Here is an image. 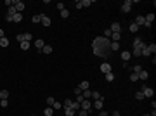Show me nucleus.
Instances as JSON below:
<instances>
[{
    "instance_id": "obj_25",
    "label": "nucleus",
    "mask_w": 156,
    "mask_h": 116,
    "mask_svg": "<svg viewBox=\"0 0 156 116\" xmlns=\"http://www.w3.org/2000/svg\"><path fill=\"white\" fill-rule=\"evenodd\" d=\"M69 107H71L73 111H78V109H80V102H73V101H71V104H69Z\"/></svg>"
},
{
    "instance_id": "obj_6",
    "label": "nucleus",
    "mask_w": 156,
    "mask_h": 116,
    "mask_svg": "<svg viewBox=\"0 0 156 116\" xmlns=\"http://www.w3.org/2000/svg\"><path fill=\"white\" fill-rule=\"evenodd\" d=\"M40 23H42L45 28H49V26H50V18H49V16H45V14H42V16H40Z\"/></svg>"
},
{
    "instance_id": "obj_32",
    "label": "nucleus",
    "mask_w": 156,
    "mask_h": 116,
    "mask_svg": "<svg viewBox=\"0 0 156 116\" xmlns=\"http://www.w3.org/2000/svg\"><path fill=\"white\" fill-rule=\"evenodd\" d=\"M61 18H64V19H66V18H69V10H68V9L61 10Z\"/></svg>"
},
{
    "instance_id": "obj_41",
    "label": "nucleus",
    "mask_w": 156,
    "mask_h": 116,
    "mask_svg": "<svg viewBox=\"0 0 156 116\" xmlns=\"http://www.w3.org/2000/svg\"><path fill=\"white\" fill-rule=\"evenodd\" d=\"M130 81H139V75H137V73L130 75Z\"/></svg>"
},
{
    "instance_id": "obj_40",
    "label": "nucleus",
    "mask_w": 156,
    "mask_h": 116,
    "mask_svg": "<svg viewBox=\"0 0 156 116\" xmlns=\"http://www.w3.org/2000/svg\"><path fill=\"white\" fill-rule=\"evenodd\" d=\"M106 80L107 81H113V80H115V75H113V73H106Z\"/></svg>"
},
{
    "instance_id": "obj_37",
    "label": "nucleus",
    "mask_w": 156,
    "mask_h": 116,
    "mask_svg": "<svg viewBox=\"0 0 156 116\" xmlns=\"http://www.w3.org/2000/svg\"><path fill=\"white\" fill-rule=\"evenodd\" d=\"M16 40H18V42H24V33H19V35H16Z\"/></svg>"
},
{
    "instance_id": "obj_28",
    "label": "nucleus",
    "mask_w": 156,
    "mask_h": 116,
    "mask_svg": "<svg viewBox=\"0 0 156 116\" xmlns=\"http://www.w3.org/2000/svg\"><path fill=\"white\" fill-rule=\"evenodd\" d=\"M141 43H142V38H141V37H135V38H134V47H139Z\"/></svg>"
},
{
    "instance_id": "obj_50",
    "label": "nucleus",
    "mask_w": 156,
    "mask_h": 116,
    "mask_svg": "<svg viewBox=\"0 0 156 116\" xmlns=\"http://www.w3.org/2000/svg\"><path fill=\"white\" fill-rule=\"evenodd\" d=\"M75 5H76V9H82V4H80V0H76V2H75Z\"/></svg>"
},
{
    "instance_id": "obj_5",
    "label": "nucleus",
    "mask_w": 156,
    "mask_h": 116,
    "mask_svg": "<svg viewBox=\"0 0 156 116\" xmlns=\"http://www.w3.org/2000/svg\"><path fill=\"white\" fill-rule=\"evenodd\" d=\"M80 109H92V102H90V101H88V99H83V101H82V102H80Z\"/></svg>"
},
{
    "instance_id": "obj_4",
    "label": "nucleus",
    "mask_w": 156,
    "mask_h": 116,
    "mask_svg": "<svg viewBox=\"0 0 156 116\" xmlns=\"http://www.w3.org/2000/svg\"><path fill=\"white\" fill-rule=\"evenodd\" d=\"M111 33H120L121 31V24L118 23V21H115V23H111Z\"/></svg>"
},
{
    "instance_id": "obj_7",
    "label": "nucleus",
    "mask_w": 156,
    "mask_h": 116,
    "mask_svg": "<svg viewBox=\"0 0 156 116\" xmlns=\"http://www.w3.org/2000/svg\"><path fill=\"white\" fill-rule=\"evenodd\" d=\"M12 5L16 7V10H18V12H23V10H24V7H26V5H24L21 0H16V2H12Z\"/></svg>"
},
{
    "instance_id": "obj_52",
    "label": "nucleus",
    "mask_w": 156,
    "mask_h": 116,
    "mask_svg": "<svg viewBox=\"0 0 156 116\" xmlns=\"http://www.w3.org/2000/svg\"><path fill=\"white\" fill-rule=\"evenodd\" d=\"M4 37H5V31H4V29L0 28V38H4Z\"/></svg>"
},
{
    "instance_id": "obj_10",
    "label": "nucleus",
    "mask_w": 156,
    "mask_h": 116,
    "mask_svg": "<svg viewBox=\"0 0 156 116\" xmlns=\"http://www.w3.org/2000/svg\"><path fill=\"white\" fill-rule=\"evenodd\" d=\"M144 23H146L144 16H137V18H135V24H137V26H144Z\"/></svg>"
},
{
    "instance_id": "obj_8",
    "label": "nucleus",
    "mask_w": 156,
    "mask_h": 116,
    "mask_svg": "<svg viewBox=\"0 0 156 116\" xmlns=\"http://www.w3.org/2000/svg\"><path fill=\"white\" fill-rule=\"evenodd\" d=\"M101 71H102L104 75H106V73H111V64H109V62H102V64H101Z\"/></svg>"
},
{
    "instance_id": "obj_2",
    "label": "nucleus",
    "mask_w": 156,
    "mask_h": 116,
    "mask_svg": "<svg viewBox=\"0 0 156 116\" xmlns=\"http://www.w3.org/2000/svg\"><path fill=\"white\" fill-rule=\"evenodd\" d=\"M132 4H134V0H125V2H123V5H121V12L128 14V12L132 10Z\"/></svg>"
},
{
    "instance_id": "obj_47",
    "label": "nucleus",
    "mask_w": 156,
    "mask_h": 116,
    "mask_svg": "<svg viewBox=\"0 0 156 116\" xmlns=\"http://www.w3.org/2000/svg\"><path fill=\"white\" fill-rule=\"evenodd\" d=\"M56 7H57L59 10H64V4H63V2H59V4L56 5Z\"/></svg>"
},
{
    "instance_id": "obj_39",
    "label": "nucleus",
    "mask_w": 156,
    "mask_h": 116,
    "mask_svg": "<svg viewBox=\"0 0 156 116\" xmlns=\"http://www.w3.org/2000/svg\"><path fill=\"white\" fill-rule=\"evenodd\" d=\"M147 48H149V52H151V54H154V52H156V45H154V43L147 45Z\"/></svg>"
},
{
    "instance_id": "obj_46",
    "label": "nucleus",
    "mask_w": 156,
    "mask_h": 116,
    "mask_svg": "<svg viewBox=\"0 0 156 116\" xmlns=\"http://www.w3.org/2000/svg\"><path fill=\"white\" fill-rule=\"evenodd\" d=\"M99 116H109V113L104 111V109H101V111H99Z\"/></svg>"
},
{
    "instance_id": "obj_49",
    "label": "nucleus",
    "mask_w": 156,
    "mask_h": 116,
    "mask_svg": "<svg viewBox=\"0 0 156 116\" xmlns=\"http://www.w3.org/2000/svg\"><path fill=\"white\" fill-rule=\"evenodd\" d=\"M82 101H83V95H82V94H78V95H76V102H82Z\"/></svg>"
},
{
    "instance_id": "obj_34",
    "label": "nucleus",
    "mask_w": 156,
    "mask_h": 116,
    "mask_svg": "<svg viewBox=\"0 0 156 116\" xmlns=\"http://www.w3.org/2000/svg\"><path fill=\"white\" fill-rule=\"evenodd\" d=\"M78 116H88L87 109H78Z\"/></svg>"
},
{
    "instance_id": "obj_30",
    "label": "nucleus",
    "mask_w": 156,
    "mask_h": 116,
    "mask_svg": "<svg viewBox=\"0 0 156 116\" xmlns=\"http://www.w3.org/2000/svg\"><path fill=\"white\" fill-rule=\"evenodd\" d=\"M102 37L109 40V38H111V29H109V28H107V29H104V33H102Z\"/></svg>"
},
{
    "instance_id": "obj_3",
    "label": "nucleus",
    "mask_w": 156,
    "mask_h": 116,
    "mask_svg": "<svg viewBox=\"0 0 156 116\" xmlns=\"http://www.w3.org/2000/svg\"><path fill=\"white\" fill-rule=\"evenodd\" d=\"M92 107L97 109V111H101V109L104 107V97H101V99H97L96 102H92Z\"/></svg>"
},
{
    "instance_id": "obj_51",
    "label": "nucleus",
    "mask_w": 156,
    "mask_h": 116,
    "mask_svg": "<svg viewBox=\"0 0 156 116\" xmlns=\"http://www.w3.org/2000/svg\"><path fill=\"white\" fill-rule=\"evenodd\" d=\"M73 92H75V95H78V94H82V90H80V88H78V87L75 88V90H73Z\"/></svg>"
},
{
    "instance_id": "obj_13",
    "label": "nucleus",
    "mask_w": 156,
    "mask_h": 116,
    "mask_svg": "<svg viewBox=\"0 0 156 116\" xmlns=\"http://www.w3.org/2000/svg\"><path fill=\"white\" fill-rule=\"evenodd\" d=\"M7 97H9V90H5V88L0 90V101H5Z\"/></svg>"
},
{
    "instance_id": "obj_21",
    "label": "nucleus",
    "mask_w": 156,
    "mask_h": 116,
    "mask_svg": "<svg viewBox=\"0 0 156 116\" xmlns=\"http://www.w3.org/2000/svg\"><path fill=\"white\" fill-rule=\"evenodd\" d=\"M42 52H43V54H52V47H50V45H43Z\"/></svg>"
},
{
    "instance_id": "obj_14",
    "label": "nucleus",
    "mask_w": 156,
    "mask_h": 116,
    "mask_svg": "<svg viewBox=\"0 0 156 116\" xmlns=\"http://www.w3.org/2000/svg\"><path fill=\"white\" fill-rule=\"evenodd\" d=\"M63 109H64V114L66 116H75V113H76V111H73L71 107H63Z\"/></svg>"
},
{
    "instance_id": "obj_45",
    "label": "nucleus",
    "mask_w": 156,
    "mask_h": 116,
    "mask_svg": "<svg viewBox=\"0 0 156 116\" xmlns=\"http://www.w3.org/2000/svg\"><path fill=\"white\" fill-rule=\"evenodd\" d=\"M69 104H71V101H69V99H66V101L63 102V107H69Z\"/></svg>"
},
{
    "instance_id": "obj_31",
    "label": "nucleus",
    "mask_w": 156,
    "mask_h": 116,
    "mask_svg": "<svg viewBox=\"0 0 156 116\" xmlns=\"http://www.w3.org/2000/svg\"><path fill=\"white\" fill-rule=\"evenodd\" d=\"M111 38H113V42H118V40L121 38V35L120 33H111Z\"/></svg>"
},
{
    "instance_id": "obj_36",
    "label": "nucleus",
    "mask_w": 156,
    "mask_h": 116,
    "mask_svg": "<svg viewBox=\"0 0 156 116\" xmlns=\"http://www.w3.org/2000/svg\"><path fill=\"white\" fill-rule=\"evenodd\" d=\"M61 107H63L61 102H54V104H52V109H54V111H57V109H61Z\"/></svg>"
},
{
    "instance_id": "obj_12",
    "label": "nucleus",
    "mask_w": 156,
    "mask_h": 116,
    "mask_svg": "<svg viewBox=\"0 0 156 116\" xmlns=\"http://www.w3.org/2000/svg\"><path fill=\"white\" fill-rule=\"evenodd\" d=\"M130 57H132V54H130L128 50H123V52H121V59H123L125 62H127V61H128Z\"/></svg>"
},
{
    "instance_id": "obj_23",
    "label": "nucleus",
    "mask_w": 156,
    "mask_h": 116,
    "mask_svg": "<svg viewBox=\"0 0 156 116\" xmlns=\"http://www.w3.org/2000/svg\"><path fill=\"white\" fill-rule=\"evenodd\" d=\"M128 29H130V31H132V33H137V31H139V26H137L135 23H132V24H130V26H128Z\"/></svg>"
},
{
    "instance_id": "obj_11",
    "label": "nucleus",
    "mask_w": 156,
    "mask_h": 116,
    "mask_svg": "<svg viewBox=\"0 0 156 116\" xmlns=\"http://www.w3.org/2000/svg\"><path fill=\"white\" fill-rule=\"evenodd\" d=\"M43 45H45V43H43V40H42V38H37V40H35V47L38 48V50H42V48H43Z\"/></svg>"
},
{
    "instance_id": "obj_44",
    "label": "nucleus",
    "mask_w": 156,
    "mask_h": 116,
    "mask_svg": "<svg viewBox=\"0 0 156 116\" xmlns=\"http://www.w3.org/2000/svg\"><path fill=\"white\" fill-rule=\"evenodd\" d=\"M31 21H33V23H40V14L33 16V18H31Z\"/></svg>"
},
{
    "instance_id": "obj_42",
    "label": "nucleus",
    "mask_w": 156,
    "mask_h": 116,
    "mask_svg": "<svg viewBox=\"0 0 156 116\" xmlns=\"http://www.w3.org/2000/svg\"><path fill=\"white\" fill-rule=\"evenodd\" d=\"M101 94H99V92H92V99H94V101H97V99H101Z\"/></svg>"
},
{
    "instance_id": "obj_54",
    "label": "nucleus",
    "mask_w": 156,
    "mask_h": 116,
    "mask_svg": "<svg viewBox=\"0 0 156 116\" xmlns=\"http://www.w3.org/2000/svg\"><path fill=\"white\" fill-rule=\"evenodd\" d=\"M144 116H149V114H144Z\"/></svg>"
},
{
    "instance_id": "obj_19",
    "label": "nucleus",
    "mask_w": 156,
    "mask_h": 116,
    "mask_svg": "<svg viewBox=\"0 0 156 116\" xmlns=\"http://www.w3.org/2000/svg\"><path fill=\"white\" fill-rule=\"evenodd\" d=\"M0 47H9V38H0Z\"/></svg>"
},
{
    "instance_id": "obj_38",
    "label": "nucleus",
    "mask_w": 156,
    "mask_h": 116,
    "mask_svg": "<svg viewBox=\"0 0 156 116\" xmlns=\"http://www.w3.org/2000/svg\"><path fill=\"white\" fill-rule=\"evenodd\" d=\"M54 102H56V99H54V97H47V106L52 107V104H54Z\"/></svg>"
},
{
    "instance_id": "obj_9",
    "label": "nucleus",
    "mask_w": 156,
    "mask_h": 116,
    "mask_svg": "<svg viewBox=\"0 0 156 116\" xmlns=\"http://www.w3.org/2000/svg\"><path fill=\"white\" fill-rule=\"evenodd\" d=\"M88 87H90V83H88L87 80H83V81H82V83L78 85V88H80L82 92H83V90H88Z\"/></svg>"
},
{
    "instance_id": "obj_20",
    "label": "nucleus",
    "mask_w": 156,
    "mask_h": 116,
    "mask_svg": "<svg viewBox=\"0 0 156 116\" xmlns=\"http://www.w3.org/2000/svg\"><path fill=\"white\" fill-rule=\"evenodd\" d=\"M111 50H120V42H111Z\"/></svg>"
},
{
    "instance_id": "obj_26",
    "label": "nucleus",
    "mask_w": 156,
    "mask_h": 116,
    "mask_svg": "<svg viewBox=\"0 0 156 116\" xmlns=\"http://www.w3.org/2000/svg\"><path fill=\"white\" fill-rule=\"evenodd\" d=\"M130 54H132V56H135V57H139V56H141V48H139V47H134V50H132Z\"/></svg>"
},
{
    "instance_id": "obj_24",
    "label": "nucleus",
    "mask_w": 156,
    "mask_h": 116,
    "mask_svg": "<svg viewBox=\"0 0 156 116\" xmlns=\"http://www.w3.org/2000/svg\"><path fill=\"white\" fill-rule=\"evenodd\" d=\"M19 47H21V50H28L29 48V42H21Z\"/></svg>"
},
{
    "instance_id": "obj_48",
    "label": "nucleus",
    "mask_w": 156,
    "mask_h": 116,
    "mask_svg": "<svg viewBox=\"0 0 156 116\" xmlns=\"http://www.w3.org/2000/svg\"><path fill=\"white\" fill-rule=\"evenodd\" d=\"M5 21H7V23H12V21H14V18H12V16H7V14H5Z\"/></svg>"
},
{
    "instance_id": "obj_29",
    "label": "nucleus",
    "mask_w": 156,
    "mask_h": 116,
    "mask_svg": "<svg viewBox=\"0 0 156 116\" xmlns=\"http://www.w3.org/2000/svg\"><path fill=\"white\" fill-rule=\"evenodd\" d=\"M132 71H134V73H137V75H139V73L142 71V66H141V64H135V66L132 68Z\"/></svg>"
},
{
    "instance_id": "obj_15",
    "label": "nucleus",
    "mask_w": 156,
    "mask_h": 116,
    "mask_svg": "<svg viewBox=\"0 0 156 116\" xmlns=\"http://www.w3.org/2000/svg\"><path fill=\"white\" fill-rule=\"evenodd\" d=\"M139 78H141V80H144V81H146L147 78H149V73H147V71H144V69H142V71H141V73H139Z\"/></svg>"
},
{
    "instance_id": "obj_16",
    "label": "nucleus",
    "mask_w": 156,
    "mask_h": 116,
    "mask_svg": "<svg viewBox=\"0 0 156 116\" xmlns=\"http://www.w3.org/2000/svg\"><path fill=\"white\" fill-rule=\"evenodd\" d=\"M80 4H82V7H90L94 4V0H80Z\"/></svg>"
},
{
    "instance_id": "obj_1",
    "label": "nucleus",
    "mask_w": 156,
    "mask_h": 116,
    "mask_svg": "<svg viewBox=\"0 0 156 116\" xmlns=\"http://www.w3.org/2000/svg\"><path fill=\"white\" fill-rule=\"evenodd\" d=\"M111 42L104 37H97V38H94L92 42V50H94V54L97 56V57H102L106 59L109 56V52H111Z\"/></svg>"
},
{
    "instance_id": "obj_53",
    "label": "nucleus",
    "mask_w": 156,
    "mask_h": 116,
    "mask_svg": "<svg viewBox=\"0 0 156 116\" xmlns=\"http://www.w3.org/2000/svg\"><path fill=\"white\" fill-rule=\"evenodd\" d=\"M113 116H120V111H113Z\"/></svg>"
},
{
    "instance_id": "obj_17",
    "label": "nucleus",
    "mask_w": 156,
    "mask_h": 116,
    "mask_svg": "<svg viewBox=\"0 0 156 116\" xmlns=\"http://www.w3.org/2000/svg\"><path fill=\"white\" fill-rule=\"evenodd\" d=\"M144 19H146V23H151V24H153V21H154V14H153V12L147 14V16H144Z\"/></svg>"
},
{
    "instance_id": "obj_18",
    "label": "nucleus",
    "mask_w": 156,
    "mask_h": 116,
    "mask_svg": "<svg viewBox=\"0 0 156 116\" xmlns=\"http://www.w3.org/2000/svg\"><path fill=\"white\" fill-rule=\"evenodd\" d=\"M54 114V109H52V107H45V111H43V116H52Z\"/></svg>"
},
{
    "instance_id": "obj_35",
    "label": "nucleus",
    "mask_w": 156,
    "mask_h": 116,
    "mask_svg": "<svg viewBox=\"0 0 156 116\" xmlns=\"http://www.w3.org/2000/svg\"><path fill=\"white\" fill-rule=\"evenodd\" d=\"M33 40V35L31 33H24V42H31Z\"/></svg>"
},
{
    "instance_id": "obj_33",
    "label": "nucleus",
    "mask_w": 156,
    "mask_h": 116,
    "mask_svg": "<svg viewBox=\"0 0 156 116\" xmlns=\"http://www.w3.org/2000/svg\"><path fill=\"white\" fill-rule=\"evenodd\" d=\"M135 99H137V101H142V99H144V94H142L141 90H139V92H135Z\"/></svg>"
},
{
    "instance_id": "obj_27",
    "label": "nucleus",
    "mask_w": 156,
    "mask_h": 116,
    "mask_svg": "<svg viewBox=\"0 0 156 116\" xmlns=\"http://www.w3.org/2000/svg\"><path fill=\"white\" fill-rule=\"evenodd\" d=\"M21 21H23V14H21V12H18V14L14 16V23H21Z\"/></svg>"
},
{
    "instance_id": "obj_22",
    "label": "nucleus",
    "mask_w": 156,
    "mask_h": 116,
    "mask_svg": "<svg viewBox=\"0 0 156 116\" xmlns=\"http://www.w3.org/2000/svg\"><path fill=\"white\" fill-rule=\"evenodd\" d=\"M82 95H83V99H88V101H90V99H92V92H90V90H83Z\"/></svg>"
},
{
    "instance_id": "obj_43",
    "label": "nucleus",
    "mask_w": 156,
    "mask_h": 116,
    "mask_svg": "<svg viewBox=\"0 0 156 116\" xmlns=\"http://www.w3.org/2000/svg\"><path fill=\"white\" fill-rule=\"evenodd\" d=\"M9 106V101L5 99V101H0V107H7Z\"/></svg>"
}]
</instances>
